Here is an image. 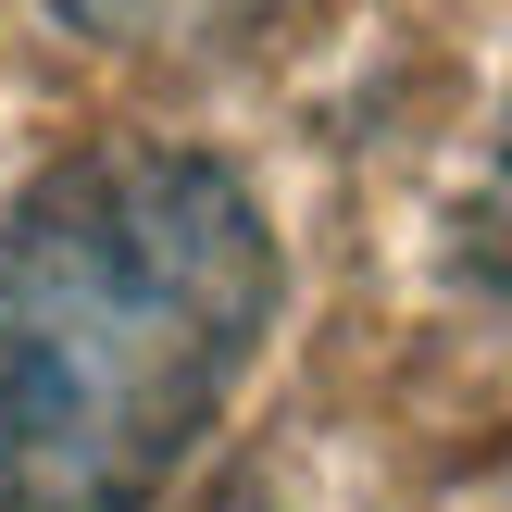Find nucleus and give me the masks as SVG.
Instances as JSON below:
<instances>
[{"label": "nucleus", "mask_w": 512, "mask_h": 512, "mask_svg": "<svg viewBox=\"0 0 512 512\" xmlns=\"http://www.w3.org/2000/svg\"><path fill=\"white\" fill-rule=\"evenodd\" d=\"M288 300L238 163L100 138L0 200V512H150Z\"/></svg>", "instance_id": "f257e3e1"}, {"label": "nucleus", "mask_w": 512, "mask_h": 512, "mask_svg": "<svg viewBox=\"0 0 512 512\" xmlns=\"http://www.w3.org/2000/svg\"><path fill=\"white\" fill-rule=\"evenodd\" d=\"M50 13H63L75 38L125 50V63H225V50L288 38V25L325 13V0H50Z\"/></svg>", "instance_id": "f03ea898"}, {"label": "nucleus", "mask_w": 512, "mask_h": 512, "mask_svg": "<svg viewBox=\"0 0 512 512\" xmlns=\"http://www.w3.org/2000/svg\"><path fill=\"white\" fill-rule=\"evenodd\" d=\"M488 250H500V288H512V113H500V175H488Z\"/></svg>", "instance_id": "7ed1b4c3"}]
</instances>
